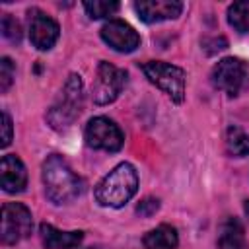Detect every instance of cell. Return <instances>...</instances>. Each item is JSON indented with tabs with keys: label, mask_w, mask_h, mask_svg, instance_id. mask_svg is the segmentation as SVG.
I'll list each match as a JSON object with an SVG mask.
<instances>
[{
	"label": "cell",
	"mask_w": 249,
	"mask_h": 249,
	"mask_svg": "<svg viewBox=\"0 0 249 249\" xmlns=\"http://www.w3.org/2000/svg\"><path fill=\"white\" fill-rule=\"evenodd\" d=\"M33 230V218L27 206L19 202H6L2 206V243L14 245L25 237H29Z\"/></svg>",
	"instance_id": "5"
},
{
	"label": "cell",
	"mask_w": 249,
	"mask_h": 249,
	"mask_svg": "<svg viewBox=\"0 0 249 249\" xmlns=\"http://www.w3.org/2000/svg\"><path fill=\"white\" fill-rule=\"evenodd\" d=\"M228 21L239 33H249V0L231 4L228 10Z\"/></svg>",
	"instance_id": "17"
},
{
	"label": "cell",
	"mask_w": 249,
	"mask_h": 249,
	"mask_svg": "<svg viewBox=\"0 0 249 249\" xmlns=\"http://www.w3.org/2000/svg\"><path fill=\"white\" fill-rule=\"evenodd\" d=\"M158 210H160V200H158V198H152V196L144 198V200L136 206V214H140V216H144V218H150V216L156 214Z\"/></svg>",
	"instance_id": "21"
},
{
	"label": "cell",
	"mask_w": 249,
	"mask_h": 249,
	"mask_svg": "<svg viewBox=\"0 0 249 249\" xmlns=\"http://www.w3.org/2000/svg\"><path fill=\"white\" fill-rule=\"evenodd\" d=\"M138 189V175L130 163H119L113 171H109L99 185L95 187V200L101 206L121 208L126 204Z\"/></svg>",
	"instance_id": "2"
},
{
	"label": "cell",
	"mask_w": 249,
	"mask_h": 249,
	"mask_svg": "<svg viewBox=\"0 0 249 249\" xmlns=\"http://www.w3.org/2000/svg\"><path fill=\"white\" fill-rule=\"evenodd\" d=\"M124 82H126V72L109 64V62H99L97 66V78H95V84H93V103L95 105H107V103H113L119 93L123 91L124 88Z\"/></svg>",
	"instance_id": "6"
},
{
	"label": "cell",
	"mask_w": 249,
	"mask_h": 249,
	"mask_svg": "<svg viewBox=\"0 0 249 249\" xmlns=\"http://www.w3.org/2000/svg\"><path fill=\"white\" fill-rule=\"evenodd\" d=\"M39 231L47 249H74L84 239L82 231H62L51 224H41Z\"/></svg>",
	"instance_id": "13"
},
{
	"label": "cell",
	"mask_w": 249,
	"mask_h": 249,
	"mask_svg": "<svg viewBox=\"0 0 249 249\" xmlns=\"http://www.w3.org/2000/svg\"><path fill=\"white\" fill-rule=\"evenodd\" d=\"M43 185L45 195L54 204H66L80 196L82 179L70 169L66 160L58 154L49 156L43 161Z\"/></svg>",
	"instance_id": "1"
},
{
	"label": "cell",
	"mask_w": 249,
	"mask_h": 249,
	"mask_svg": "<svg viewBox=\"0 0 249 249\" xmlns=\"http://www.w3.org/2000/svg\"><path fill=\"white\" fill-rule=\"evenodd\" d=\"M86 142L89 148L95 150H105V152H117L121 150L124 136L121 128L107 117H93L86 124Z\"/></svg>",
	"instance_id": "7"
},
{
	"label": "cell",
	"mask_w": 249,
	"mask_h": 249,
	"mask_svg": "<svg viewBox=\"0 0 249 249\" xmlns=\"http://www.w3.org/2000/svg\"><path fill=\"white\" fill-rule=\"evenodd\" d=\"M86 249H105V247H86Z\"/></svg>",
	"instance_id": "24"
},
{
	"label": "cell",
	"mask_w": 249,
	"mask_h": 249,
	"mask_svg": "<svg viewBox=\"0 0 249 249\" xmlns=\"http://www.w3.org/2000/svg\"><path fill=\"white\" fill-rule=\"evenodd\" d=\"M2 35L12 43H19L21 39V27L16 21V18H12L10 14L2 16Z\"/></svg>",
	"instance_id": "19"
},
{
	"label": "cell",
	"mask_w": 249,
	"mask_h": 249,
	"mask_svg": "<svg viewBox=\"0 0 249 249\" xmlns=\"http://www.w3.org/2000/svg\"><path fill=\"white\" fill-rule=\"evenodd\" d=\"M218 249H249L243 226L235 218H226L218 230Z\"/></svg>",
	"instance_id": "14"
},
{
	"label": "cell",
	"mask_w": 249,
	"mask_h": 249,
	"mask_svg": "<svg viewBox=\"0 0 249 249\" xmlns=\"http://www.w3.org/2000/svg\"><path fill=\"white\" fill-rule=\"evenodd\" d=\"M29 39L39 51H49L58 39V23L41 10H29Z\"/></svg>",
	"instance_id": "10"
},
{
	"label": "cell",
	"mask_w": 249,
	"mask_h": 249,
	"mask_svg": "<svg viewBox=\"0 0 249 249\" xmlns=\"http://www.w3.org/2000/svg\"><path fill=\"white\" fill-rule=\"evenodd\" d=\"M142 72L144 76L158 86L163 93L169 95L171 101L181 103L185 99V70L167 62H160V60H150L142 64Z\"/></svg>",
	"instance_id": "4"
},
{
	"label": "cell",
	"mask_w": 249,
	"mask_h": 249,
	"mask_svg": "<svg viewBox=\"0 0 249 249\" xmlns=\"http://www.w3.org/2000/svg\"><path fill=\"white\" fill-rule=\"evenodd\" d=\"M226 146L231 156H247L249 154V134H245L237 126H230L226 132Z\"/></svg>",
	"instance_id": "16"
},
{
	"label": "cell",
	"mask_w": 249,
	"mask_h": 249,
	"mask_svg": "<svg viewBox=\"0 0 249 249\" xmlns=\"http://www.w3.org/2000/svg\"><path fill=\"white\" fill-rule=\"evenodd\" d=\"M101 39L119 53H130L140 45V35L123 19H111L101 27Z\"/></svg>",
	"instance_id": "9"
},
{
	"label": "cell",
	"mask_w": 249,
	"mask_h": 249,
	"mask_svg": "<svg viewBox=\"0 0 249 249\" xmlns=\"http://www.w3.org/2000/svg\"><path fill=\"white\" fill-rule=\"evenodd\" d=\"M245 212H247V216H249V200H245Z\"/></svg>",
	"instance_id": "23"
},
{
	"label": "cell",
	"mask_w": 249,
	"mask_h": 249,
	"mask_svg": "<svg viewBox=\"0 0 249 249\" xmlns=\"http://www.w3.org/2000/svg\"><path fill=\"white\" fill-rule=\"evenodd\" d=\"M245 80H247V64L235 56L222 58L212 70L214 88L226 91L228 95H237Z\"/></svg>",
	"instance_id": "8"
},
{
	"label": "cell",
	"mask_w": 249,
	"mask_h": 249,
	"mask_svg": "<svg viewBox=\"0 0 249 249\" xmlns=\"http://www.w3.org/2000/svg\"><path fill=\"white\" fill-rule=\"evenodd\" d=\"M84 8L91 19L107 18L119 10V2H107V0H88L84 2Z\"/></svg>",
	"instance_id": "18"
},
{
	"label": "cell",
	"mask_w": 249,
	"mask_h": 249,
	"mask_svg": "<svg viewBox=\"0 0 249 249\" xmlns=\"http://www.w3.org/2000/svg\"><path fill=\"white\" fill-rule=\"evenodd\" d=\"M146 249H175L179 243V235L175 228L161 224L156 230H150L142 239Z\"/></svg>",
	"instance_id": "15"
},
{
	"label": "cell",
	"mask_w": 249,
	"mask_h": 249,
	"mask_svg": "<svg viewBox=\"0 0 249 249\" xmlns=\"http://www.w3.org/2000/svg\"><path fill=\"white\" fill-rule=\"evenodd\" d=\"M82 105H84V84L82 78L78 74H70L60 97L56 99V103L49 109L47 113V121L54 130H64L68 128L82 113Z\"/></svg>",
	"instance_id": "3"
},
{
	"label": "cell",
	"mask_w": 249,
	"mask_h": 249,
	"mask_svg": "<svg viewBox=\"0 0 249 249\" xmlns=\"http://www.w3.org/2000/svg\"><path fill=\"white\" fill-rule=\"evenodd\" d=\"M14 74H16V70H14V62H12L8 56H4V58L0 60V91H2V93L8 91V88L12 86V82H14Z\"/></svg>",
	"instance_id": "20"
},
{
	"label": "cell",
	"mask_w": 249,
	"mask_h": 249,
	"mask_svg": "<svg viewBox=\"0 0 249 249\" xmlns=\"http://www.w3.org/2000/svg\"><path fill=\"white\" fill-rule=\"evenodd\" d=\"M2 136H0V146L2 148H6L10 142H12V119H10V115L4 111L2 113Z\"/></svg>",
	"instance_id": "22"
},
{
	"label": "cell",
	"mask_w": 249,
	"mask_h": 249,
	"mask_svg": "<svg viewBox=\"0 0 249 249\" xmlns=\"http://www.w3.org/2000/svg\"><path fill=\"white\" fill-rule=\"evenodd\" d=\"M0 183L6 193H19L27 185V171L21 160L14 154H8L0 161Z\"/></svg>",
	"instance_id": "12"
},
{
	"label": "cell",
	"mask_w": 249,
	"mask_h": 249,
	"mask_svg": "<svg viewBox=\"0 0 249 249\" xmlns=\"http://www.w3.org/2000/svg\"><path fill=\"white\" fill-rule=\"evenodd\" d=\"M134 10L142 21L158 23L177 18L183 10V4L177 0H138L134 4Z\"/></svg>",
	"instance_id": "11"
}]
</instances>
